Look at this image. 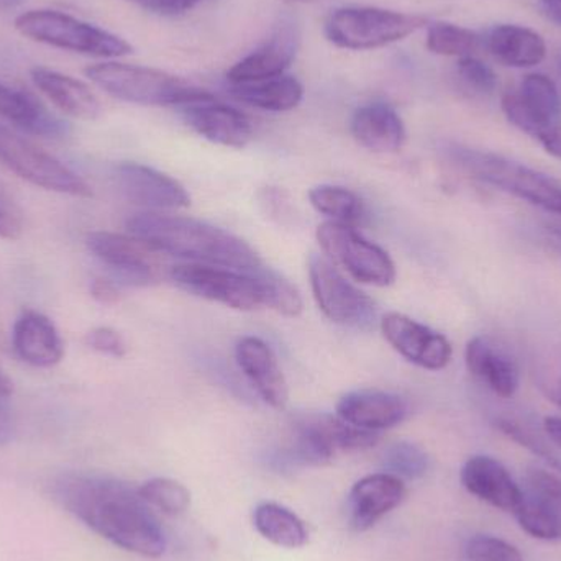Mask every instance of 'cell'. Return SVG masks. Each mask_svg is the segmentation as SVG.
<instances>
[{"mask_svg":"<svg viewBox=\"0 0 561 561\" xmlns=\"http://www.w3.org/2000/svg\"><path fill=\"white\" fill-rule=\"evenodd\" d=\"M53 496L118 549L147 559H158L167 550V537L150 504L124 481L99 474H62L53 483Z\"/></svg>","mask_w":561,"mask_h":561,"instance_id":"cell-1","label":"cell"},{"mask_svg":"<svg viewBox=\"0 0 561 561\" xmlns=\"http://www.w3.org/2000/svg\"><path fill=\"white\" fill-rule=\"evenodd\" d=\"M125 226L131 237L164 255L243 273H259L265 266L245 240L203 220L144 210Z\"/></svg>","mask_w":561,"mask_h":561,"instance_id":"cell-2","label":"cell"},{"mask_svg":"<svg viewBox=\"0 0 561 561\" xmlns=\"http://www.w3.org/2000/svg\"><path fill=\"white\" fill-rule=\"evenodd\" d=\"M85 76L118 101L153 107H184L214 98L178 76L147 66L99 62L84 69Z\"/></svg>","mask_w":561,"mask_h":561,"instance_id":"cell-3","label":"cell"},{"mask_svg":"<svg viewBox=\"0 0 561 561\" xmlns=\"http://www.w3.org/2000/svg\"><path fill=\"white\" fill-rule=\"evenodd\" d=\"M447 154L455 167L473 180L513 194L547 213L561 216V186L552 178L501 154L473 150L461 145H450Z\"/></svg>","mask_w":561,"mask_h":561,"instance_id":"cell-4","label":"cell"},{"mask_svg":"<svg viewBox=\"0 0 561 561\" xmlns=\"http://www.w3.org/2000/svg\"><path fill=\"white\" fill-rule=\"evenodd\" d=\"M15 28L33 42L81 55L121 58L131 53L130 43L121 36L58 10H30L22 13L15 19Z\"/></svg>","mask_w":561,"mask_h":561,"instance_id":"cell-5","label":"cell"},{"mask_svg":"<svg viewBox=\"0 0 561 561\" xmlns=\"http://www.w3.org/2000/svg\"><path fill=\"white\" fill-rule=\"evenodd\" d=\"M427 16L378 7H342L330 13L325 36L345 49H375L408 38L427 25Z\"/></svg>","mask_w":561,"mask_h":561,"instance_id":"cell-6","label":"cell"},{"mask_svg":"<svg viewBox=\"0 0 561 561\" xmlns=\"http://www.w3.org/2000/svg\"><path fill=\"white\" fill-rule=\"evenodd\" d=\"M293 432L287 458L300 465H325L339 454L366 450L379 440L378 432L363 431L332 414L300 415Z\"/></svg>","mask_w":561,"mask_h":561,"instance_id":"cell-7","label":"cell"},{"mask_svg":"<svg viewBox=\"0 0 561 561\" xmlns=\"http://www.w3.org/2000/svg\"><path fill=\"white\" fill-rule=\"evenodd\" d=\"M317 242L330 263L358 283L378 287L394 283L396 265L391 256L355 227L327 220L317 229Z\"/></svg>","mask_w":561,"mask_h":561,"instance_id":"cell-8","label":"cell"},{"mask_svg":"<svg viewBox=\"0 0 561 561\" xmlns=\"http://www.w3.org/2000/svg\"><path fill=\"white\" fill-rule=\"evenodd\" d=\"M259 273L237 272L203 263H183L173 266L170 276L180 289L201 299L213 300L230 309L255 310L265 306V293Z\"/></svg>","mask_w":561,"mask_h":561,"instance_id":"cell-9","label":"cell"},{"mask_svg":"<svg viewBox=\"0 0 561 561\" xmlns=\"http://www.w3.org/2000/svg\"><path fill=\"white\" fill-rule=\"evenodd\" d=\"M0 161L22 180L53 193L91 197L92 190L58 158L0 124Z\"/></svg>","mask_w":561,"mask_h":561,"instance_id":"cell-10","label":"cell"},{"mask_svg":"<svg viewBox=\"0 0 561 561\" xmlns=\"http://www.w3.org/2000/svg\"><path fill=\"white\" fill-rule=\"evenodd\" d=\"M313 299L323 316L342 327L369 330L378 320L375 300L350 283L325 256L309 259Z\"/></svg>","mask_w":561,"mask_h":561,"instance_id":"cell-11","label":"cell"},{"mask_svg":"<svg viewBox=\"0 0 561 561\" xmlns=\"http://www.w3.org/2000/svg\"><path fill=\"white\" fill-rule=\"evenodd\" d=\"M504 115L514 127L546 144L561 128V99L549 76L534 72L526 76L516 94L503 98Z\"/></svg>","mask_w":561,"mask_h":561,"instance_id":"cell-12","label":"cell"},{"mask_svg":"<svg viewBox=\"0 0 561 561\" xmlns=\"http://www.w3.org/2000/svg\"><path fill=\"white\" fill-rule=\"evenodd\" d=\"M88 249L95 259L111 268L118 279L131 286H148L160 279V253L130 233H89Z\"/></svg>","mask_w":561,"mask_h":561,"instance_id":"cell-13","label":"cell"},{"mask_svg":"<svg viewBox=\"0 0 561 561\" xmlns=\"http://www.w3.org/2000/svg\"><path fill=\"white\" fill-rule=\"evenodd\" d=\"M386 342L404 356L408 362L428 369L440 371L447 368L454 356V348L447 336L435 332L431 327L404 316L389 312L379 320Z\"/></svg>","mask_w":561,"mask_h":561,"instance_id":"cell-14","label":"cell"},{"mask_svg":"<svg viewBox=\"0 0 561 561\" xmlns=\"http://www.w3.org/2000/svg\"><path fill=\"white\" fill-rule=\"evenodd\" d=\"M115 183L125 199L154 213L190 207L191 197L174 178L140 163H122L115 168Z\"/></svg>","mask_w":561,"mask_h":561,"instance_id":"cell-15","label":"cell"},{"mask_svg":"<svg viewBox=\"0 0 561 561\" xmlns=\"http://www.w3.org/2000/svg\"><path fill=\"white\" fill-rule=\"evenodd\" d=\"M299 43V26L293 20L283 19L262 46L230 68L227 79L230 84H243L283 76L296 58Z\"/></svg>","mask_w":561,"mask_h":561,"instance_id":"cell-16","label":"cell"},{"mask_svg":"<svg viewBox=\"0 0 561 561\" xmlns=\"http://www.w3.org/2000/svg\"><path fill=\"white\" fill-rule=\"evenodd\" d=\"M468 371L503 399L513 398L520 386V368L513 353L496 339L478 335L465 350Z\"/></svg>","mask_w":561,"mask_h":561,"instance_id":"cell-17","label":"cell"},{"mask_svg":"<svg viewBox=\"0 0 561 561\" xmlns=\"http://www.w3.org/2000/svg\"><path fill=\"white\" fill-rule=\"evenodd\" d=\"M184 122L201 137L229 148H243L253 137L249 118L216 98L180 107Z\"/></svg>","mask_w":561,"mask_h":561,"instance_id":"cell-18","label":"cell"},{"mask_svg":"<svg viewBox=\"0 0 561 561\" xmlns=\"http://www.w3.org/2000/svg\"><path fill=\"white\" fill-rule=\"evenodd\" d=\"M408 414L409 405L404 398L376 389L348 392L336 404L340 419L363 431L378 434L401 424Z\"/></svg>","mask_w":561,"mask_h":561,"instance_id":"cell-19","label":"cell"},{"mask_svg":"<svg viewBox=\"0 0 561 561\" xmlns=\"http://www.w3.org/2000/svg\"><path fill=\"white\" fill-rule=\"evenodd\" d=\"M236 358L243 375L249 378L266 404L273 409L286 408L289 389L278 358L268 343L259 336H245L237 345Z\"/></svg>","mask_w":561,"mask_h":561,"instance_id":"cell-20","label":"cell"},{"mask_svg":"<svg viewBox=\"0 0 561 561\" xmlns=\"http://www.w3.org/2000/svg\"><path fill=\"white\" fill-rule=\"evenodd\" d=\"M405 484L391 473H376L359 480L350 491V523L368 530L404 501Z\"/></svg>","mask_w":561,"mask_h":561,"instance_id":"cell-21","label":"cell"},{"mask_svg":"<svg viewBox=\"0 0 561 561\" xmlns=\"http://www.w3.org/2000/svg\"><path fill=\"white\" fill-rule=\"evenodd\" d=\"M461 483L478 500L506 513H514L523 500V490L517 486L510 471L500 461L484 455L471 457L463 465Z\"/></svg>","mask_w":561,"mask_h":561,"instance_id":"cell-22","label":"cell"},{"mask_svg":"<svg viewBox=\"0 0 561 561\" xmlns=\"http://www.w3.org/2000/svg\"><path fill=\"white\" fill-rule=\"evenodd\" d=\"M12 345L22 362L36 368H51L65 356L55 323L35 310H25L13 327Z\"/></svg>","mask_w":561,"mask_h":561,"instance_id":"cell-23","label":"cell"},{"mask_svg":"<svg viewBox=\"0 0 561 561\" xmlns=\"http://www.w3.org/2000/svg\"><path fill=\"white\" fill-rule=\"evenodd\" d=\"M33 84L45 94L62 114L79 121L101 117L102 105L89 85L68 75L36 66L30 72Z\"/></svg>","mask_w":561,"mask_h":561,"instance_id":"cell-24","label":"cell"},{"mask_svg":"<svg viewBox=\"0 0 561 561\" xmlns=\"http://www.w3.org/2000/svg\"><path fill=\"white\" fill-rule=\"evenodd\" d=\"M0 117L35 137L62 138L69 125L48 111L32 92L0 82Z\"/></svg>","mask_w":561,"mask_h":561,"instance_id":"cell-25","label":"cell"},{"mask_svg":"<svg viewBox=\"0 0 561 561\" xmlns=\"http://www.w3.org/2000/svg\"><path fill=\"white\" fill-rule=\"evenodd\" d=\"M350 128L355 140L375 153H396L405 144L404 122L385 102L356 108Z\"/></svg>","mask_w":561,"mask_h":561,"instance_id":"cell-26","label":"cell"},{"mask_svg":"<svg viewBox=\"0 0 561 561\" xmlns=\"http://www.w3.org/2000/svg\"><path fill=\"white\" fill-rule=\"evenodd\" d=\"M491 55L513 68H533L546 59L547 45L534 30L520 25H497L486 39Z\"/></svg>","mask_w":561,"mask_h":561,"instance_id":"cell-27","label":"cell"},{"mask_svg":"<svg viewBox=\"0 0 561 561\" xmlns=\"http://www.w3.org/2000/svg\"><path fill=\"white\" fill-rule=\"evenodd\" d=\"M230 92L239 101L270 112L293 111L304 98L302 84L286 75L263 81L230 84Z\"/></svg>","mask_w":561,"mask_h":561,"instance_id":"cell-28","label":"cell"},{"mask_svg":"<svg viewBox=\"0 0 561 561\" xmlns=\"http://www.w3.org/2000/svg\"><path fill=\"white\" fill-rule=\"evenodd\" d=\"M253 523L266 540L283 549H300L309 542L304 520L280 504H260L253 514Z\"/></svg>","mask_w":561,"mask_h":561,"instance_id":"cell-29","label":"cell"},{"mask_svg":"<svg viewBox=\"0 0 561 561\" xmlns=\"http://www.w3.org/2000/svg\"><path fill=\"white\" fill-rule=\"evenodd\" d=\"M520 529L540 540L561 539V507L536 494L524 493L519 506L514 511Z\"/></svg>","mask_w":561,"mask_h":561,"instance_id":"cell-30","label":"cell"},{"mask_svg":"<svg viewBox=\"0 0 561 561\" xmlns=\"http://www.w3.org/2000/svg\"><path fill=\"white\" fill-rule=\"evenodd\" d=\"M310 206L332 222L358 226L363 203L353 191L340 186H317L309 191Z\"/></svg>","mask_w":561,"mask_h":561,"instance_id":"cell-31","label":"cell"},{"mask_svg":"<svg viewBox=\"0 0 561 561\" xmlns=\"http://www.w3.org/2000/svg\"><path fill=\"white\" fill-rule=\"evenodd\" d=\"M494 425L501 434L506 435L507 438L516 442L520 447L533 451L550 467L561 471V450L547 437L546 432L537 431L529 422L516 417H506V415L497 417Z\"/></svg>","mask_w":561,"mask_h":561,"instance_id":"cell-32","label":"cell"},{"mask_svg":"<svg viewBox=\"0 0 561 561\" xmlns=\"http://www.w3.org/2000/svg\"><path fill=\"white\" fill-rule=\"evenodd\" d=\"M481 38L473 30L454 23L437 22L428 25L427 48L435 55L467 58L480 48Z\"/></svg>","mask_w":561,"mask_h":561,"instance_id":"cell-33","label":"cell"},{"mask_svg":"<svg viewBox=\"0 0 561 561\" xmlns=\"http://www.w3.org/2000/svg\"><path fill=\"white\" fill-rule=\"evenodd\" d=\"M138 491L151 507L167 516H181L191 507L190 490L170 478H153L138 488Z\"/></svg>","mask_w":561,"mask_h":561,"instance_id":"cell-34","label":"cell"},{"mask_svg":"<svg viewBox=\"0 0 561 561\" xmlns=\"http://www.w3.org/2000/svg\"><path fill=\"white\" fill-rule=\"evenodd\" d=\"M265 293V306L286 317H297L302 312L299 290L275 270L265 266L259 273Z\"/></svg>","mask_w":561,"mask_h":561,"instance_id":"cell-35","label":"cell"},{"mask_svg":"<svg viewBox=\"0 0 561 561\" xmlns=\"http://www.w3.org/2000/svg\"><path fill=\"white\" fill-rule=\"evenodd\" d=\"M382 463L388 473L401 480H419L427 473L428 455L419 445L398 442L386 450Z\"/></svg>","mask_w":561,"mask_h":561,"instance_id":"cell-36","label":"cell"},{"mask_svg":"<svg viewBox=\"0 0 561 561\" xmlns=\"http://www.w3.org/2000/svg\"><path fill=\"white\" fill-rule=\"evenodd\" d=\"M467 561H524L517 547L493 536H474L465 547Z\"/></svg>","mask_w":561,"mask_h":561,"instance_id":"cell-37","label":"cell"},{"mask_svg":"<svg viewBox=\"0 0 561 561\" xmlns=\"http://www.w3.org/2000/svg\"><path fill=\"white\" fill-rule=\"evenodd\" d=\"M458 75L478 94H493L496 91L497 76L490 66L474 56H467L458 61Z\"/></svg>","mask_w":561,"mask_h":561,"instance_id":"cell-38","label":"cell"},{"mask_svg":"<svg viewBox=\"0 0 561 561\" xmlns=\"http://www.w3.org/2000/svg\"><path fill=\"white\" fill-rule=\"evenodd\" d=\"M85 345L94 352L114 356V358H124L127 355V343H125L124 336L112 327L92 329L85 335Z\"/></svg>","mask_w":561,"mask_h":561,"instance_id":"cell-39","label":"cell"},{"mask_svg":"<svg viewBox=\"0 0 561 561\" xmlns=\"http://www.w3.org/2000/svg\"><path fill=\"white\" fill-rule=\"evenodd\" d=\"M527 491L561 507V480L549 471L530 468L527 471Z\"/></svg>","mask_w":561,"mask_h":561,"instance_id":"cell-40","label":"cell"},{"mask_svg":"<svg viewBox=\"0 0 561 561\" xmlns=\"http://www.w3.org/2000/svg\"><path fill=\"white\" fill-rule=\"evenodd\" d=\"M23 233L22 210L15 201L0 187V239L16 240Z\"/></svg>","mask_w":561,"mask_h":561,"instance_id":"cell-41","label":"cell"},{"mask_svg":"<svg viewBox=\"0 0 561 561\" xmlns=\"http://www.w3.org/2000/svg\"><path fill=\"white\" fill-rule=\"evenodd\" d=\"M148 12L161 13V15H178L194 9L203 0H127Z\"/></svg>","mask_w":561,"mask_h":561,"instance_id":"cell-42","label":"cell"},{"mask_svg":"<svg viewBox=\"0 0 561 561\" xmlns=\"http://www.w3.org/2000/svg\"><path fill=\"white\" fill-rule=\"evenodd\" d=\"M91 294L99 304H104V306H114L121 300V290L112 280L104 278L92 280Z\"/></svg>","mask_w":561,"mask_h":561,"instance_id":"cell-43","label":"cell"},{"mask_svg":"<svg viewBox=\"0 0 561 561\" xmlns=\"http://www.w3.org/2000/svg\"><path fill=\"white\" fill-rule=\"evenodd\" d=\"M5 401L0 398V445L9 442L13 434V415Z\"/></svg>","mask_w":561,"mask_h":561,"instance_id":"cell-44","label":"cell"},{"mask_svg":"<svg viewBox=\"0 0 561 561\" xmlns=\"http://www.w3.org/2000/svg\"><path fill=\"white\" fill-rule=\"evenodd\" d=\"M542 431L546 432L547 437L552 440L556 447L561 450V417L560 415H549L543 419Z\"/></svg>","mask_w":561,"mask_h":561,"instance_id":"cell-45","label":"cell"},{"mask_svg":"<svg viewBox=\"0 0 561 561\" xmlns=\"http://www.w3.org/2000/svg\"><path fill=\"white\" fill-rule=\"evenodd\" d=\"M542 389L549 401H552L553 404L559 405L561 409V375L557 376L552 381H543Z\"/></svg>","mask_w":561,"mask_h":561,"instance_id":"cell-46","label":"cell"},{"mask_svg":"<svg viewBox=\"0 0 561 561\" xmlns=\"http://www.w3.org/2000/svg\"><path fill=\"white\" fill-rule=\"evenodd\" d=\"M540 7L550 20L561 25V0H540Z\"/></svg>","mask_w":561,"mask_h":561,"instance_id":"cell-47","label":"cell"},{"mask_svg":"<svg viewBox=\"0 0 561 561\" xmlns=\"http://www.w3.org/2000/svg\"><path fill=\"white\" fill-rule=\"evenodd\" d=\"M13 391H15V386H13L12 378L0 366V398L9 399Z\"/></svg>","mask_w":561,"mask_h":561,"instance_id":"cell-48","label":"cell"},{"mask_svg":"<svg viewBox=\"0 0 561 561\" xmlns=\"http://www.w3.org/2000/svg\"><path fill=\"white\" fill-rule=\"evenodd\" d=\"M25 0H0V10L15 9V7L22 5Z\"/></svg>","mask_w":561,"mask_h":561,"instance_id":"cell-49","label":"cell"},{"mask_svg":"<svg viewBox=\"0 0 561 561\" xmlns=\"http://www.w3.org/2000/svg\"><path fill=\"white\" fill-rule=\"evenodd\" d=\"M286 2H293V3H309V2H317V0H286Z\"/></svg>","mask_w":561,"mask_h":561,"instance_id":"cell-50","label":"cell"}]
</instances>
